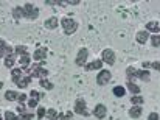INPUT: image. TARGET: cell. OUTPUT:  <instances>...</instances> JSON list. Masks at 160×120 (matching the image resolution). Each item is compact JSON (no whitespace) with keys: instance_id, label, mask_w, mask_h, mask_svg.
Wrapping results in <instances>:
<instances>
[{"instance_id":"6da1fadb","label":"cell","mask_w":160,"mask_h":120,"mask_svg":"<svg viewBox=\"0 0 160 120\" xmlns=\"http://www.w3.org/2000/svg\"><path fill=\"white\" fill-rule=\"evenodd\" d=\"M126 75L129 76V81H132V78H135V76L140 78V80H143V81H149L151 80V75H149L148 70H137L134 67H129L126 70Z\"/></svg>"},{"instance_id":"7a4b0ae2","label":"cell","mask_w":160,"mask_h":120,"mask_svg":"<svg viewBox=\"0 0 160 120\" xmlns=\"http://www.w3.org/2000/svg\"><path fill=\"white\" fill-rule=\"evenodd\" d=\"M22 11H23V17H27V19H38V16H39V9L31 3H27L22 8Z\"/></svg>"},{"instance_id":"3957f363","label":"cell","mask_w":160,"mask_h":120,"mask_svg":"<svg viewBox=\"0 0 160 120\" xmlns=\"http://www.w3.org/2000/svg\"><path fill=\"white\" fill-rule=\"evenodd\" d=\"M27 72L30 73V76H39L41 80L44 78V76H47L48 75V70H45V69H42L41 65H31L30 69H27Z\"/></svg>"},{"instance_id":"277c9868","label":"cell","mask_w":160,"mask_h":120,"mask_svg":"<svg viewBox=\"0 0 160 120\" xmlns=\"http://www.w3.org/2000/svg\"><path fill=\"white\" fill-rule=\"evenodd\" d=\"M62 27H64V31H65L67 34H72V33H75V31H76L78 23H76L73 19L65 17V19H62Z\"/></svg>"},{"instance_id":"5b68a950","label":"cell","mask_w":160,"mask_h":120,"mask_svg":"<svg viewBox=\"0 0 160 120\" xmlns=\"http://www.w3.org/2000/svg\"><path fill=\"white\" fill-rule=\"evenodd\" d=\"M109 80H110V72H109V70H101V72L98 73V76H97V83H98L100 86L107 84Z\"/></svg>"},{"instance_id":"8992f818","label":"cell","mask_w":160,"mask_h":120,"mask_svg":"<svg viewBox=\"0 0 160 120\" xmlns=\"http://www.w3.org/2000/svg\"><path fill=\"white\" fill-rule=\"evenodd\" d=\"M75 112H76V114H82V116H87V114H89L87 109H86V102H84L82 98L76 100V103H75Z\"/></svg>"},{"instance_id":"52a82bcc","label":"cell","mask_w":160,"mask_h":120,"mask_svg":"<svg viewBox=\"0 0 160 120\" xmlns=\"http://www.w3.org/2000/svg\"><path fill=\"white\" fill-rule=\"evenodd\" d=\"M106 64H109V65H112L113 62H115V53L110 50V49H106L104 52H103V60Z\"/></svg>"},{"instance_id":"ba28073f","label":"cell","mask_w":160,"mask_h":120,"mask_svg":"<svg viewBox=\"0 0 160 120\" xmlns=\"http://www.w3.org/2000/svg\"><path fill=\"white\" fill-rule=\"evenodd\" d=\"M42 95L38 92V91H31V97H30V100H28V108H36L38 106V102H39V98H41Z\"/></svg>"},{"instance_id":"9c48e42d","label":"cell","mask_w":160,"mask_h":120,"mask_svg":"<svg viewBox=\"0 0 160 120\" xmlns=\"http://www.w3.org/2000/svg\"><path fill=\"white\" fill-rule=\"evenodd\" d=\"M87 56H89L87 49H81V50H79V53H78V56H76V64H78V65H86Z\"/></svg>"},{"instance_id":"30bf717a","label":"cell","mask_w":160,"mask_h":120,"mask_svg":"<svg viewBox=\"0 0 160 120\" xmlns=\"http://www.w3.org/2000/svg\"><path fill=\"white\" fill-rule=\"evenodd\" d=\"M106 112H107V109L104 105H97V108L93 109V116L97 119H104L106 117Z\"/></svg>"},{"instance_id":"8fae6325","label":"cell","mask_w":160,"mask_h":120,"mask_svg":"<svg viewBox=\"0 0 160 120\" xmlns=\"http://www.w3.org/2000/svg\"><path fill=\"white\" fill-rule=\"evenodd\" d=\"M9 56V55H12V49L9 47V45H6V42L5 41H0V56Z\"/></svg>"},{"instance_id":"7c38bea8","label":"cell","mask_w":160,"mask_h":120,"mask_svg":"<svg viewBox=\"0 0 160 120\" xmlns=\"http://www.w3.org/2000/svg\"><path fill=\"white\" fill-rule=\"evenodd\" d=\"M45 56H47V50H45L44 47H39V49L33 53V60H36V61H42Z\"/></svg>"},{"instance_id":"4fadbf2b","label":"cell","mask_w":160,"mask_h":120,"mask_svg":"<svg viewBox=\"0 0 160 120\" xmlns=\"http://www.w3.org/2000/svg\"><path fill=\"white\" fill-rule=\"evenodd\" d=\"M142 112H143V108L142 106H134V108H131L129 116H131V119H138L142 116Z\"/></svg>"},{"instance_id":"5bb4252c","label":"cell","mask_w":160,"mask_h":120,"mask_svg":"<svg viewBox=\"0 0 160 120\" xmlns=\"http://www.w3.org/2000/svg\"><path fill=\"white\" fill-rule=\"evenodd\" d=\"M148 38H149V33L148 31H138L137 33V42L138 44H145L148 41Z\"/></svg>"},{"instance_id":"9a60e30c","label":"cell","mask_w":160,"mask_h":120,"mask_svg":"<svg viewBox=\"0 0 160 120\" xmlns=\"http://www.w3.org/2000/svg\"><path fill=\"white\" fill-rule=\"evenodd\" d=\"M101 65H103V61L97 60V61H93V62H90V64H87L86 65V70H97V69H101Z\"/></svg>"},{"instance_id":"2e32d148","label":"cell","mask_w":160,"mask_h":120,"mask_svg":"<svg viewBox=\"0 0 160 120\" xmlns=\"http://www.w3.org/2000/svg\"><path fill=\"white\" fill-rule=\"evenodd\" d=\"M5 98H6L8 102H16V100L19 98V94H17V92H14V91H6Z\"/></svg>"},{"instance_id":"e0dca14e","label":"cell","mask_w":160,"mask_h":120,"mask_svg":"<svg viewBox=\"0 0 160 120\" xmlns=\"http://www.w3.org/2000/svg\"><path fill=\"white\" fill-rule=\"evenodd\" d=\"M45 27H47V28H50V30H54V28L58 27V19H56V17H50V19H47V20H45Z\"/></svg>"},{"instance_id":"ac0fdd59","label":"cell","mask_w":160,"mask_h":120,"mask_svg":"<svg viewBox=\"0 0 160 120\" xmlns=\"http://www.w3.org/2000/svg\"><path fill=\"white\" fill-rule=\"evenodd\" d=\"M22 80V70L20 69H12V81L17 84Z\"/></svg>"},{"instance_id":"d6986e66","label":"cell","mask_w":160,"mask_h":120,"mask_svg":"<svg viewBox=\"0 0 160 120\" xmlns=\"http://www.w3.org/2000/svg\"><path fill=\"white\" fill-rule=\"evenodd\" d=\"M146 30L148 31H154V33H157L160 30V25L157 23V22H148L146 23Z\"/></svg>"},{"instance_id":"ffe728a7","label":"cell","mask_w":160,"mask_h":120,"mask_svg":"<svg viewBox=\"0 0 160 120\" xmlns=\"http://www.w3.org/2000/svg\"><path fill=\"white\" fill-rule=\"evenodd\" d=\"M39 84H41V87H44V89H47V91H52L54 86H53V83H50L48 80H45V78H42L41 81H39Z\"/></svg>"},{"instance_id":"44dd1931","label":"cell","mask_w":160,"mask_h":120,"mask_svg":"<svg viewBox=\"0 0 160 120\" xmlns=\"http://www.w3.org/2000/svg\"><path fill=\"white\" fill-rule=\"evenodd\" d=\"M128 89H129L132 94H140V87H138L134 81H128Z\"/></svg>"},{"instance_id":"7402d4cb","label":"cell","mask_w":160,"mask_h":120,"mask_svg":"<svg viewBox=\"0 0 160 120\" xmlns=\"http://www.w3.org/2000/svg\"><path fill=\"white\" fill-rule=\"evenodd\" d=\"M30 81H31V76L28 75V76H25V78H22V80H20L19 83H17V86H19L20 89H25V87L28 86V83H30Z\"/></svg>"},{"instance_id":"603a6c76","label":"cell","mask_w":160,"mask_h":120,"mask_svg":"<svg viewBox=\"0 0 160 120\" xmlns=\"http://www.w3.org/2000/svg\"><path fill=\"white\" fill-rule=\"evenodd\" d=\"M14 62H16V56H14V55H9V56L5 58V65H6L8 69H11V67L14 65Z\"/></svg>"},{"instance_id":"cb8c5ba5","label":"cell","mask_w":160,"mask_h":120,"mask_svg":"<svg viewBox=\"0 0 160 120\" xmlns=\"http://www.w3.org/2000/svg\"><path fill=\"white\" fill-rule=\"evenodd\" d=\"M131 103H132V105H135V106L143 105V97H140V95H134V97L131 98Z\"/></svg>"},{"instance_id":"d4e9b609","label":"cell","mask_w":160,"mask_h":120,"mask_svg":"<svg viewBox=\"0 0 160 120\" xmlns=\"http://www.w3.org/2000/svg\"><path fill=\"white\" fill-rule=\"evenodd\" d=\"M47 117H48L50 120H54V119L59 117V114H58L56 109H48V111H47Z\"/></svg>"},{"instance_id":"484cf974","label":"cell","mask_w":160,"mask_h":120,"mask_svg":"<svg viewBox=\"0 0 160 120\" xmlns=\"http://www.w3.org/2000/svg\"><path fill=\"white\" fill-rule=\"evenodd\" d=\"M113 94H115L117 97H123V95H124V87H121V86L113 87Z\"/></svg>"},{"instance_id":"4316f807","label":"cell","mask_w":160,"mask_h":120,"mask_svg":"<svg viewBox=\"0 0 160 120\" xmlns=\"http://www.w3.org/2000/svg\"><path fill=\"white\" fill-rule=\"evenodd\" d=\"M16 53H17V55H22V56L27 55V47H23V45H17V47H16Z\"/></svg>"},{"instance_id":"83f0119b","label":"cell","mask_w":160,"mask_h":120,"mask_svg":"<svg viewBox=\"0 0 160 120\" xmlns=\"http://www.w3.org/2000/svg\"><path fill=\"white\" fill-rule=\"evenodd\" d=\"M5 119H6V120H19V117H17L14 112H9V111H6V112H5Z\"/></svg>"},{"instance_id":"f1b7e54d","label":"cell","mask_w":160,"mask_h":120,"mask_svg":"<svg viewBox=\"0 0 160 120\" xmlns=\"http://www.w3.org/2000/svg\"><path fill=\"white\" fill-rule=\"evenodd\" d=\"M12 16H14L16 19L22 17V16H23V11H22V8H14V11H12Z\"/></svg>"},{"instance_id":"f546056e","label":"cell","mask_w":160,"mask_h":120,"mask_svg":"<svg viewBox=\"0 0 160 120\" xmlns=\"http://www.w3.org/2000/svg\"><path fill=\"white\" fill-rule=\"evenodd\" d=\"M45 114H47V111L44 109V106H38V117H39V119H42Z\"/></svg>"},{"instance_id":"4dcf8cb0","label":"cell","mask_w":160,"mask_h":120,"mask_svg":"<svg viewBox=\"0 0 160 120\" xmlns=\"http://www.w3.org/2000/svg\"><path fill=\"white\" fill-rule=\"evenodd\" d=\"M28 62H30V56H28V53H27V55H23V56L20 58V64L25 67V65H28Z\"/></svg>"},{"instance_id":"1f68e13d","label":"cell","mask_w":160,"mask_h":120,"mask_svg":"<svg viewBox=\"0 0 160 120\" xmlns=\"http://www.w3.org/2000/svg\"><path fill=\"white\" fill-rule=\"evenodd\" d=\"M151 41H152V45H154V47H160V36H157V34H154Z\"/></svg>"},{"instance_id":"d6a6232c","label":"cell","mask_w":160,"mask_h":120,"mask_svg":"<svg viewBox=\"0 0 160 120\" xmlns=\"http://www.w3.org/2000/svg\"><path fill=\"white\" fill-rule=\"evenodd\" d=\"M72 112H65V114H59V119H62V120H70L72 119Z\"/></svg>"},{"instance_id":"836d02e7","label":"cell","mask_w":160,"mask_h":120,"mask_svg":"<svg viewBox=\"0 0 160 120\" xmlns=\"http://www.w3.org/2000/svg\"><path fill=\"white\" fill-rule=\"evenodd\" d=\"M33 117H34V116H33V112H30V114H22L20 120H31Z\"/></svg>"},{"instance_id":"e575fe53","label":"cell","mask_w":160,"mask_h":120,"mask_svg":"<svg viewBox=\"0 0 160 120\" xmlns=\"http://www.w3.org/2000/svg\"><path fill=\"white\" fill-rule=\"evenodd\" d=\"M17 109H19V112H20V114H27V108H25V105H19V106H17Z\"/></svg>"},{"instance_id":"d590c367","label":"cell","mask_w":160,"mask_h":120,"mask_svg":"<svg viewBox=\"0 0 160 120\" xmlns=\"http://www.w3.org/2000/svg\"><path fill=\"white\" fill-rule=\"evenodd\" d=\"M148 120H159V114H157V112H152V114H149Z\"/></svg>"},{"instance_id":"8d00e7d4","label":"cell","mask_w":160,"mask_h":120,"mask_svg":"<svg viewBox=\"0 0 160 120\" xmlns=\"http://www.w3.org/2000/svg\"><path fill=\"white\" fill-rule=\"evenodd\" d=\"M17 100H19V102H20V103H22V102H25V100H27V95H25V94H20V95H19V98H17Z\"/></svg>"},{"instance_id":"74e56055","label":"cell","mask_w":160,"mask_h":120,"mask_svg":"<svg viewBox=\"0 0 160 120\" xmlns=\"http://www.w3.org/2000/svg\"><path fill=\"white\" fill-rule=\"evenodd\" d=\"M151 65H152V67H154L156 70H160V61H157V62H152Z\"/></svg>"},{"instance_id":"f35d334b","label":"cell","mask_w":160,"mask_h":120,"mask_svg":"<svg viewBox=\"0 0 160 120\" xmlns=\"http://www.w3.org/2000/svg\"><path fill=\"white\" fill-rule=\"evenodd\" d=\"M64 3H67V5H78L79 0H70V2H64Z\"/></svg>"},{"instance_id":"ab89813d","label":"cell","mask_w":160,"mask_h":120,"mask_svg":"<svg viewBox=\"0 0 160 120\" xmlns=\"http://www.w3.org/2000/svg\"><path fill=\"white\" fill-rule=\"evenodd\" d=\"M2 87H3V83H2V81H0V89H2Z\"/></svg>"},{"instance_id":"60d3db41","label":"cell","mask_w":160,"mask_h":120,"mask_svg":"<svg viewBox=\"0 0 160 120\" xmlns=\"http://www.w3.org/2000/svg\"><path fill=\"white\" fill-rule=\"evenodd\" d=\"M0 120H2V114H0Z\"/></svg>"}]
</instances>
